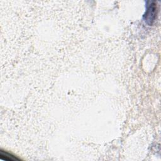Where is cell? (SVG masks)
Segmentation results:
<instances>
[{
    "instance_id": "7a4b0ae2",
    "label": "cell",
    "mask_w": 161,
    "mask_h": 161,
    "mask_svg": "<svg viewBox=\"0 0 161 161\" xmlns=\"http://www.w3.org/2000/svg\"><path fill=\"white\" fill-rule=\"evenodd\" d=\"M0 158L1 160H7V161H15L19 160V158H17L14 155H12L10 153H8L6 151L1 150L0 151Z\"/></svg>"
},
{
    "instance_id": "6da1fadb",
    "label": "cell",
    "mask_w": 161,
    "mask_h": 161,
    "mask_svg": "<svg viewBox=\"0 0 161 161\" xmlns=\"http://www.w3.org/2000/svg\"><path fill=\"white\" fill-rule=\"evenodd\" d=\"M149 4H147V10L144 14V19L148 25H152L153 23L157 11V6L155 2H149Z\"/></svg>"
}]
</instances>
